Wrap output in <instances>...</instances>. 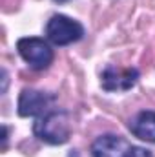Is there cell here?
<instances>
[{"label":"cell","instance_id":"cell-5","mask_svg":"<svg viewBox=\"0 0 155 157\" xmlns=\"http://www.w3.org/2000/svg\"><path fill=\"white\" fill-rule=\"evenodd\" d=\"M57 102L55 93L40 91L33 88H24L18 95L17 112L20 117H40L51 110V106Z\"/></svg>","mask_w":155,"mask_h":157},{"label":"cell","instance_id":"cell-3","mask_svg":"<svg viewBox=\"0 0 155 157\" xmlns=\"http://www.w3.org/2000/svg\"><path fill=\"white\" fill-rule=\"evenodd\" d=\"M84 35H86L84 26H82L78 20L68 17V15L57 13V15H53V17L47 20V24H46V39L49 40L51 44L60 46V48H62V46L75 44V42H78Z\"/></svg>","mask_w":155,"mask_h":157},{"label":"cell","instance_id":"cell-8","mask_svg":"<svg viewBox=\"0 0 155 157\" xmlns=\"http://www.w3.org/2000/svg\"><path fill=\"white\" fill-rule=\"evenodd\" d=\"M7 139H9V128L4 124L2 126V150L7 148Z\"/></svg>","mask_w":155,"mask_h":157},{"label":"cell","instance_id":"cell-4","mask_svg":"<svg viewBox=\"0 0 155 157\" xmlns=\"http://www.w3.org/2000/svg\"><path fill=\"white\" fill-rule=\"evenodd\" d=\"M18 55L28 62V66L35 71L47 70L55 59V53L49 46V40L40 37H22L17 40Z\"/></svg>","mask_w":155,"mask_h":157},{"label":"cell","instance_id":"cell-7","mask_svg":"<svg viewBox=\"0 0 155 157\" xmlns=\"http://www.w3.org/2000/svg\"><path fill=\"white\" fill-rule=\"evenodd\" d=\"M128 130L131 132L133 137L155 144V112L153 110H142V112H139L135 117L130 119Z\"/></svg>","mask_w":155,"mask_h":157},{"label":"cell","instance_id":"cell-6","mask_svg":"<svg viewBox=\"0 0 155 157\" xmlns=\"http://www.w3.org/2000/svg\"><path fill=\"white\" fill-rule=\"evenodd\" d=\"M139 70L137 68H115L108 66L102 75H100V88L108 93H119V91H128L135 88L139 82Z\"/></svg>","mask_w":155,"mask_h":157},{"label":"cell","instance_id":"cell-2","mask_svg":"<svg viewBox=\"0 0 155 157\" xmlns=\"http://www.w3.org/2000/svg\"><path fill=\"white\" fill-rule=\"evenodd\" d=\"M91 157H153V154L142 146L131 144L122 135L102 133L91 143Z\"/></svg>","mask_w":155,"mask_h":157},{"label":"cell","instance_id":"cell-1","mask_svg":"<svg viewBox=\"0 0 155 157\" xmlns=\"http://www.w3.org/2000/svg\"><path fill=\"white\" fill-rule=\"evenodd\" d=\"M35 137L51 146L66 144L71 135V119L66 110H49L33 122Z\"/></svg>","mask_w":155,"mask_h":157},{"label":"cell","instance_id":"cell-10","mask_svg":"<svg viewBox=\"0 0 155 157\" xmlns=\"http://www.w3.org/2000/svg\"><path fill=\"white\" fill-rule=\"evenodd\" d=\"M55 4H66V2H70V0H53Z\"/></svg>","mask_w":155,"mask_h":157},{"label":"cell","instance_id":"cell-9","mask_svg":"<svg viewBox=\"0 0 155 157\" xmlns=\"http://www.w3.org/2000/svg\"><path fill=\"white\" fill-rule=\"evenodd\" d=\"M7 82H9V78H7V71L2 70V93H6V90H7Z\"/></svg>","mask_w":155,"mask_h":157}]
</instances>
